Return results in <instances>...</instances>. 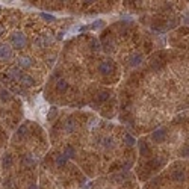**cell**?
Returning <instances> with one entry per match:
<instances>
[{
	"mask_svg": "<svg viewBox=\"0 0 189 189\" xmlns=\"http://www.w3.org/2000/svg\"><path fill=\"white\" fill-rule=\"evenodd\" d=\"M113 68H115V65H113L112 60H103V62L98 65V71L102 74H111L113 71Z\"/></svg>",
	"mask_w": 189,
	"mask_h": 189,
	"instance_id": "cell-1",
	"label": "cell"
},
{
	"mask_svg": "<svg viewBox=\"0 0 189 189\" xmlns=\"http://www.w3.org/2000/svg\"><path fill=\"white\" fill-rule=\"evenodd\" d=\"M20 82H21V85L26 86V88H32L33 85H35V80H33V77L27 76V74H23L21 79H20Z\"/></svg>",
	"mask_w": 189,
	"mask_h": 189,
	"instance_id": "cell-2",
	"label": "cell"
},
{
	"mask_svg": "<svg viewBox=\"0 0 189 189\" xmlns=\"http://www.w3.org/2000/svg\"><path fill=\"white\" fill-rule=\"evenodd\" d=\"M165 138H166V132L164 129H159L153 133V139L156 141V142H162V141H165Z\"/></svg>",
	"mask_w": 189,
	"mask_h": 189,
	"instance_id": "cell-3",
	"label": "cell"
},
{
	"mask_svg": "<svg viewBox=\"0 0 189 189\" xmlns=\"http://www.w3.org/2000/svg\"><path fill=\"white\" fill-rule=\"evenodd\" d=\"M171 177H173L174 181H183V180H185V173L181 171V170H177V171L173 173Z\"/></svg>",
	"mask_w": 189,
	"mask_h": 189,
	"instance_id": "cell-4",
	"label": "cell"
},
{
	"mask_svg": "<svg viewBox=\"0 0 189 189\" xmlns=\"http://www.w3.org/2000/svg\"><path fill=\"white\" fill-rule=\"evenodd\" d=\"M56 89L59 91V92H64V91H67L68 89V83L65 82V80H58V83H56Z\"/></svg>",
	"mask_w": 189,
	"mask_h": 189,
	"instance_id": "cell-5",
	"label": "cell"
},
{
	"mask_svg": "<svg viewBox=\"0 0 189 189\" xmlns=\"http://www.w3.org/2000/svg\"><path fill=\"white\" fill-rule=\"evenodd\" d=\"M142 55H133L132 58H130V65L132 67H136V65H139L141 62H142Z\"/></svg>",
	"mask_w": 189,
	"mask_h": 189,
	"instance_id": "cell-6",
	"label": "cell"
},
{
	"mask_svg": "<svg viewBox=\"0 0 189 189\" xmlns=\"http://www.w3.org/2000/svg\"><path fill=\"white\" fill-rule=\"evenodd\" d=\"M164 159H162V157H154L151 162H150V164H148V165H150L151 168H159V166H162V165H164Z\"/></svg>",
	"mask_w": 189,
	"mask_h": 189,
	"instance_id": "cell-7",
	"label": "cell"
},
{
	"mask_svg": "<svg viewBox=\"0 0 189 189\" xmlns=\"http://www.w3.org/2000/svg\"><path fill=\"white\" fill-rule=\"evenodd\" d=\"M12 166V156L11 154H6V156L3 157V168L5 170H8V168Z\"/></svg>",
	"mask_w": 189,
	"mask_h": 189,
	"instance_id": "cell-8",
	"label": "cell"
},
{
	"mask_svg": "<svg viewBox=\"0 0 189 189\" xmlns=\"http://www.w3.org/2000/svg\"><path fill=\"white\" fill-rule=\"evenodd\" d=\"M107 97H109V92H107V91H102L97 96V100H98V102H104V100H107Z\"/></svg>",
	"mask_w": 189,
	"mask_h": 189,
	"instance_id": "cell-9",
	"label": "cell"
},
{
	"mask_svg": "<svg viewBox=\"0 0 189 189\" xmlns=\"http://www.w3.org/2000/svg\"><path fill=\"white\" fill-rule=\"evenodd\" d=\"M74 127H76V124H74V121L73 120H68V121H67V126H65V130L67 132H73L74 130Z\"/></svg>",
	"mask_w": 189,
	"mask_h": 189,
	"instance_id": "cell-10",
	"label": "cell"
},
{
	"mask_svg": "<svg viewBox=\"0 0 189 189\" xmlns=\"http://www.w3.org/2000/svg\"><path fill=\"white\" fill-rule=\"evenodd\" d=\"M135 142H136V141H135V138L132 136V135H126V144H127V145H129V147H133Z\"/></svg>",
	"mask_w": 189,
	"mask_h": 189,
	"instance_id": "cell-11",
	"label": "cell"
},
{
	"mask_svg": "<svg viewBox=\"0 0 189 189\" xmlns=\"http://www.w3.org/2000/svg\"><path fill=\"white\" fill-rule=\"evenodd\" d=\"M33 164H35V159H33L32 156L23 157V165H33Z\"/></svg>",
	"mask_w": 189,
	"mask_h": 189,
	"instance_id": "cell-12",
	"label": "cell"
},
{
	"mask_svg": "<svg viewBox=\"0 0 189 189\" xmlns=\"http://www.w3.org/2000/svg\"><path fill=\"white\" fill-rule=\"evenodd\" d=\"M67 159H68V157H67L65 154H62V156H58V157H56V165H59V166L64 165L65 162H67Z\"/></svg>",
	"mask_w": 189,
	"mask_h": 189,
	"instance_id": "cell-13",
	"label": "cell"
},
{
	"mask_svg": "<svg viewBox=\"0 0 189 189\" xmlns=\"http://www.w3.org/2000/svg\"><path fill=\"white\" fill-rule=\"evenodd\" d=\"M141 153L142 154H150V148H148V145L144 142V141L141 142Z\"/></svg>",
	"mask_w": 189,
	"mask_h": 189,
	"instance_id": "cell-14",
	"label": "cell"
},
{
	"mask_svg": "<svg viewBox=\"0 0 189 189\" xmlns=\"http://www.w3.org/2000/svg\"><path fill=\"white\" fill-rule=\"evenodd\" d=\"M64 154H65L67 157H73V156H74V150H73L71 147H67V148H65V153H64Z\"/></svg>",
	"mask_w": 189,
	"mask_h": 189,
	"instance_id": "cell-15",
	"label": "cell"
},
{
	"mask_svg": "<svg viewBox=\"0 0 189 189\" xmlns=\"http://www.w3.org/2000/svg\"><path fill=\"white\" fill-rule=\"evenodd\" d=\"M91 47H92V50H98L100 49V43L97 41V39H92V41H91Z\"/></svg>",
	"mask_w": 189,
	"mask_h": 189,
	"instance_id": "cell-16",
	"label": "cell"
},
{
	"mask_svg": "<svg viewBox=\"0 0 189 189\" xmlns=\"http://www.w3.org/2000/svg\"><path fill=\"white\" fill-rule=\"evenodd\" d=\"M181 156H183V157H189V145H186L183 150H181Z\"/></svg>",
	"mask_w": 189,
	"mask_h": 189,
	"instance_id": "cell-17",
	"label": "cell"
},
{
	"mask_svg": "<svg viewBox=\"0 0 189 189\" xmlns=\"http://www.w3.org/2000/svg\"><path fill=\"white\" fill-rule=\"evenodd\" d=\"M56 113H58V111H56V107H52V112H50V115H49V120H52V118H55V117H56Z\"/></svg>",
	"mask_w": 189,
	"mask_h": 189,
	"instance_id": "cell-18",
	"label": "cell"
},
{
	"mask_svg": "<svg viewBox=\"0 0 189 189\" xmlns=\"http://www.w3.org/2000/svg\"><path fill=\"white\" fill-rule=\"evenodd\" d=\"M94 2H96V0H83L85 5H91V3H94Z\"/></svg>",
	"mask_w": 189,
	"mask_h": 189,
	"instance_id": "cell-19",
	"label": "cell"
},
{
	"mask_svg": "<svg viewBox=\"0 0 189 189\" xmlns=\"http://www.w3.org/2000/svg\"><path fill=\"white\" fill-rule=\"evenodd\" d=\"M180 32H181V33H189V29H188V27H185V29H180Z\"/></svg>",
	"mask_w": 189,
	"mask_h": 189,
	"instance_id": "cell-20",
	"label": "cell"
},
{
	"mask_svg": "<svg viewBox=\"0 0 189 189\" xmlns=\"http://www.w3.org/2000/svg\"><path fill=\"white\" fill-rule=\"evenodd\" d=\"M29 189H38V188H36V185H30V186H29Z\"/></svg>",
	"mask_w": 189,
	"mask_h": 189,
	"instance_id": "cell-21",
	"label": "cell"
}]
</instances>
